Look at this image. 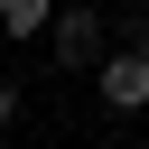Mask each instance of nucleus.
<instances>
[{
    "instance_id": "1",
    "label": "nucleus",
    "mask_w": 149,
    "mask_h": 149,
    "mask_svg": "<svg viewBox=\"0 0 149 149\" xmlns=\"http://www.w3.org/2000/svg\"><path fill=\"white\" fill-rule=\"evenodd\" d=\"M47 47H56V65H65V74H93V65H102V19H93V9H56Z\"/></svg>"
},
{
    "instance_id": "2",
    "label": "nucleus",
    "mask_w": 149,
    "mask_h": 149,
    "mask_svg": "<svg viewBox=\"0 0 149 149\" xmlns=\"http://www.w3.org/2000/svg\"><path fill=\"white\" fill-rule=\"evenodd\" d=\"M93 93H102L112 112H149V56H140V47L102 56V65H93Z\"/></svg>"
},
{
    "instance_id": "3",
    "label": "nucleus",
    "mask_w": 149,
    "mask_h": 149,
    "mask_svg": "<svg viewBox=\"0 0 149 149\" xmlns=\"http://www.w3.org/2000/svg\"><path fill=\"white\" fill-rule=\"evenodd\" d=\"M56 28V0H0V37H47Z\"/></svg>"
},
{
    "instance_id": "4",
    "label": "nucleus",
    "mask_w": 149,
    "mask_h": 149,
    "mask_svg": "<svg viewBox=\"0 0 149 149\" xmlns=\"http://www.w3.org/2000/svg\"><path fill=\"white\" fill-rule=\"evenodd\" d=\"M9 121H19V84L0 74V130H9Z\"/></svg>"
},
{
    "instance_id": "5",
    "label": "nucleus",
    "mask_w": 149,
    "mask_h": 149,
    "mask_svg": "<svg viewBox=\"0 0 149 149\" xmlns=\"http://www.w3.org/2000/svg\"><path fill=\"white\" fill-rule=\"evenodd\" d=\"M93 149H121V140H93Z\"/></svg>"
}]
</instances>
